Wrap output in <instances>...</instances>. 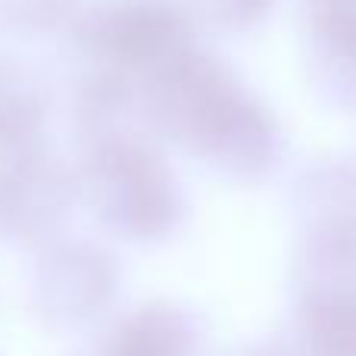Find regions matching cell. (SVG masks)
Segmentation results:
<instances>
[{
    "label": "cell",
    "instance_id": "6da1fadb",
    "mask_svg": "<svg viewBox=\"0 0 356 356\" xmlns=\"http://www.w3.org/2000/svg\"><path fill=\"white\" fill-rule=\"evenodd\" d=\"M141 119L184 154L247 172L266 144V125L238 81L213 56L188 47L141 81Z\"/></svg>",
    "mask_w": 356,
    "mask_h": 356
},
{
    "label": "cell",
    "instance_id": "7a4b0ae2",
    "mask_svg": "<svg viewBox=\"0 0 356 356\" xmlns=\"http://www.w3.org/2000/svg\"><path fill=\"white\" fill-rule=\"evenodd\" d=\"M79 200L110 238L160 244L181 225L184 191L166 154L138 125L79 141Z\"/></svg>",
    "mask_w": 356,
    "mask_h": 356
},
{
    "label": "cell",
    "instance_id": "3957f363",
    "mask_svg": "<svg viewBox=\"0 0 356 356\" xmlns=\"http://www.w3.org/2000/svg\"><path fill=\"white\" fill-rule=\"evenodd\" d=\"M69 38L88 69L141 88L150 72L191 47V25L169 0H94L72 16Z\"/></svg>",
    "mask_w": 356,
    "mask_h": 356
},
{
    "label": "cell",
    "instance_id": "277c9868",
    "mask_svg": "<svg viewBox=\"0 0 356 356\" xmlns=\"http://www.w3.org/2000/svg\"><path fill=\"white\" fill-rule=\"evenodd\" d=\"M119 291L122 266L104 244L88 238H56L38 250L31 303L56 332L100 328L116 313Z\"/></svg>",
    "mask_w": 356,
    "mask_h": 356
},
{
    "label": "cell",
    "instance_id": "5b68a950",
    "mask_svg": "<svg viewBox=\"0 0 356 356\" xmlns=\"http://www.w3.org/2000/svg\"><path fill=\"white\" fill-rule=\"evenodd\" d=\"M79 203L75 166L44 141L0 154V241L41 250L63 238Z\"/></svg>",
    "mask_w": 356,
    "mask_h": 356
},
{
    "label": "cell",
    "instance_id": "8992f818",
    "mask_svg": "<svg viewBox=\"0 0 356 356\" xmlns=\"http://www.w3.org/2000/svg\"><path fill=\"white\" fill-rule=\"evenodd\" d=\"M200 328L188 309L169 300L116 309L81 356H197Z\"/></svg>",
    "mask_w": 356,
    "mask_h": 356
},
{
    "label": "cell",
    "instance_id": "52a82bcc",
    "mask_svg": "<svg viewBox=\"0 0 356 356\" xmlns=\"http://www.w3.org/2000/svg\"><path fill=\"white\" fill-rule=\"evenodd\" d=\"M50 94L41 75L16 56L0 54V154L44 141Z\"/></svg>",
    "mask_w": 356,
    "mask_h": 356
},
{
    "label": "cell",
    "instance_id": "ba28073f",
    "mask_svg": "<svg viewBox=\"0 0 356 356\" xmlns=\"http://www.w3.org/2000/svg\"><path fill=\"white\" fill-rule=\"evenodd\" d=\"M297 356H356V288L307 291L297 309Z\"/></svg>",
    "mask_w": 356,
    "mask_h": 356
},
{
    "label": "cell",
    "instance_id": "9c48e42d",
    "mask_svg": "<svg viewBox=\"0 0 356 356\" xmlns=\"http://www.w3.org/2000/svg\"><path fill=\"white\" fill-rule=\"evenodd\" d=\"M75 13V0H0V29L13 35H41L69 25Z\"/></svg>",
    "mask_w": 356,
    "mask_h": 356
},
{
    "label": "cell",
    "instance_id": "30bf717a",
    "mask_svg": "<svg viewBox=\"0 0 356 356\" xmlns=\"http://www.w3.org/2000/svg\"><path fill=\"white\" fill-rule=\"evenodd\" d=\"M232 356H291V353H284L282 347H272V344H253V347H241Z\"/></svg>",
    "mask_w": 356,
    "mask_h": 356
}]
</instances>
